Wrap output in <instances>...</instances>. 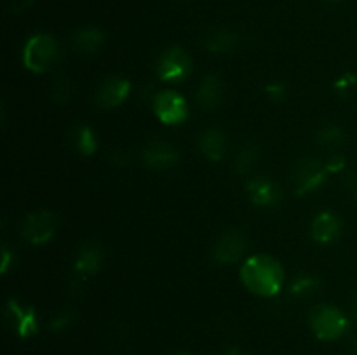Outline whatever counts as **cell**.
Returning a JSON list of instances; mask_svg holds the SVG:
<instances>
[{"mask_svg": "<svg viewBox=\"0 0 357 355\" xmlns=\"http://www.w3.org/2000/svg\"><path fill=\"white\" fill-rule=\"evenodd\" d=\"M282 268L274 258L257 254L244 261L241 268V281L250 289L251 292L258 296L271 298L275 296L282 287Z\"/></svg>", "mask_w": 357, "mask_h": 355, "instance_id": "obj_1", "label": "cell"}, {"mask_svg": "<svg viewBox=\"0 0 357 355\" xmlns=\"http://www.w3.org/2000/svg\"><path fill=\"white\" fill-rule=\"evenodd\" d=\"M59 59V45L54 37L37 33L28 38L23 49V63L30 72L44 73L56 66Z\"/></svg>", "mask_w": 357, "mask_h": 355, "instance_id": "obj_2", "label": "cell"}, {"mask_svg": "<svg viewBox=\"0 0 357 355\" xmlns=\"http://www.w3.org/2000/svg\"><path fill=\"white\" fill-rule=\"evenodd\" d=\"M310 329L319 340L331 341L344 336L349 327V320L340 308L331 305H319L309 315Z\"/></svg>", "mask_w": 357, "mask_h": 355, "instance_id": "obj_3", "label": "cell"}, {"mask_svg": "<svg viewBox=\"0 0 357 355\" xmlns=\"http://www.w3.org/2000/svg\"><path fill=\"white\" fill-rule=\"evenodd\" d=\"M58 230V216L51 211H37L28 214L21 223V237L31 246L49 242Z\"/></svg>", "mask_w": 357, "mask_h": 355, "instance_id": "obj_4", "label": "cell"}, {"mask_svg": "<svg viewBox=\"0 0 357 355\" xmlns=\"http://www.w3.org/2000/svg\"><path fill=\"white\" fill-rule=\"evenodd\" d=\"M328 169L321 160L314 157H303L293 167V183H295L296 194L305 195L317 190L326 181Z\"/></svg>", "mask_w": 357, "mask_h": 355, "instance_id": "obj_5", "label": "cell"}, {"mask_svg": "<svg viewBox=\"0 0 357 355\" xmlns=\"http://www.w3.org/2000/svg\"><path fill=\"white\" fill-rule=\"evenodd\" d=\"M192 73V59L181 47H169L160 54L157 63V75L164 82H183Z\"/></svg>", "mask_w": 357, "mask_h": 355, "instance_id": "obj_6", "label": "cell"}, {"mask_svg": "<svg viewBox=\"0 0 357 355\" xmlns=\"http://www.w3.org/2000/svg\"><path fill=\"white\" fill-rule=\"evenodd\" d=\"M153 111L157 118L167 125H176L187 120L188 106L185 97L174 90H162L153 97Z\"/></svg>", "mask_w": 357, "mask_h": 355, "instance_id": "obj_7", "label": "cell"}, {"mask_svg": "<svg viewBox=\"0 0 357 355\" xmlns=\"http://www.w3.org/2000/svg\"><path fill=\"white\" fill-rule=\"evenodd\" d=\"M248 239L239 230H229L222 233L213 246V260L220 265L236 263L246 251Z\"/></svg>", "mask_w": 357, "mask_h": 355, "instance_id": "obj_8", "label": "cell"}, {"mask_svg": "<svg viewBox=\"0 0 357 355\" xmlns=\"http://www.w3.org/2000/svg\"><path fill=\"white\" fill-rule=\"evenodd\" d=\"M142 160L150 169L166 171L176 166L180 160V153L171 143L162 141V139H152L143 148Z\"/></svg>", "mask_w": 357, "mask_h": 355, "instance_id": "obj_9", "label": "cell"}, {"mask_svg": "<svg viewBox=\"0 0 357 355\" xmlns=\"http://www.w3.org/2000/svg\"><path fill=\"white\" fill-rule=\"evenodd\" d=\"M131 93V82L124 77H108L100 84L96 90L94 101L103 110H110V108L119 106L126 101V97Z\"/></svg>", "mask_w": 357, "mask_h": 355, "instance_id": "obj_10", "label": "cell"}, {"mask_svg": "<svg viewBox=\"0 0 357 355\" xmlns=\"http://www.w3.org/2000/svg\"><path fill=\"white\" fill-rule=\"evenodd\" d=\"M6 322L9 324L10 329L20 338H30L31 334L37 333V315L33 308L21 306L20 303L9 299L6 308Z\"/></svg>", "mask_w": 357, "mask_h": 355, "instance_id": "obj_11", "label": "cell"}, {"mask_svg": "<svg viewBox=\"0 0 357 355\" xmlns=\"http://www.w3.org/2000/svg\"><path fill=\"white\" fill-rule=\"evenodd\" d=\"M246 191L250 200L258 207H271L281 200V190L268 178H253L251 181H248Z\"/></svg>", "mask_w": 357, "mask_h": 355, "instance_id": "obj_12", "label": "cell"}, {"mask_svg": "<svg viewBox=\"0 0 357 355\" xmlns=\"http://www.w3.org/2000/svg\"><path fill=\"white\" fill-rule=\"evenodd\" d=\"M342 233V221L333 212H321L314 218L310 226V235L319 244H331L338 240Z\"/></svg>", "mask_w": 357, "mask_h": 355, "instance_id": "obj_13", "label": "cell"}, {"mask_svg": "<svg viewBox=\"0 0 357 355\" xmlns=\"http://www.w3.org/2000/svg\"><path fill=\"white\" fill-rule=\"evenodd\" d=\"M227 145H229L227 136L222 129H206L199 136V150H201L206 159L213 160V162H218V160L223 159L227 152Z\"/></svg>", "mask_w": 357, "mask_h": 355, "instance_id": "obj_14", "label": "cell"}, {"mask_svg": "<svg viewBox=\"0 0 357 355\" xmlns=\"http://www.w3.org/2000/svg\"><path fill=\"white\" fill-rule=\"evenodd\" d=\"M103 263V251L98 244H84L77 253L75 261H73V270L77 275L89 277L94 275L101 268Z\"/></svg>", "mask_w": 357, "mask_h": 355, "instance_id": "obj_15", "label": "cell"}, {"mask_svg": "<svg viewBox=\"0 0 357 355\" xmlns=\"http://www.w3.org/2000/svg\"><path fill=\"white\" fill-rule=\"evenodd\" d=\"M202 45L213 54H230L239 45V37L227 28H213L202 38Z\"/></svg>", "mask_w": 357, "mask_h": 355, "instance_id": "obj_16", "label": "cell"}, {"mask_svg": "<svg viewBox=\"0 0 357 355\" xmlns=\"http://www.w3.org/2000/svg\"><path fill=\"white\" fill-rule=\"evenodd\" d=\"M223 103V84L216 75H209L202 80L197 90V104L206 111H213Z\"/></svg>", "mask_w": 357, "mask_h": 355, "instance_id": "obj_17", "label": "cell"}, {"mask_svg": "<svg viewBox=\"0 0 357 355\" xmlns=\"http://www.w3.org/2000/svg\"><path fill=\"white\" fill-rule=\"evenodd\" d=\"M105 44V35L103 31L98 30L94 26H86V28H80L73 33L72 37V45L77 52L80 54H96Z\"/></svg>", "mask_w": 357, "mask_h": 355, "instance_id": "obj_18", "label": "cell"}, {"mask_svg": "<svg viewBox=\"0 0 357 355\" xmlns=\"http://www.w3.org/2000/svg\"><path fill=\"white\" fill-rule=\"evenodd\" d=\"M70 139H72L73 148L84 157L93 155L98 148L96 136H94L93 129L89 125H77V127H73L72 132H70Z\"/></svg>", "mask_w": 357, "mask_h": 355, "instance_id": "obj_19", "label": "cell"}, {"mask_svg": "<svg viewBox=\"0 0 357 355\" xmlns=\"http://www.w3.org/2000/svg\"><path fill=\"white\" fill-rule=\"evenodd\" d=\"M260 159V146L253 141H248L237 150L236 159H234V169L237 174H248Z\"/></svg>", "mask_w": 357, "mask_h": 355, "instance_id": "obj_20", "label": "cell"}, {"mask_svg": "<svg viewBox=\"0 0 357 355\" xmlns=\"http://www.w3.org/2000/svg\"><path fill=\"white\" fill-rule=\"evenodd\" d=\"M345 141H347V136H345V132L342 131L340 127H337V125H328V127L321 129L316 136L317 145L323 146V148L326 150L340 148Z\"/></svg>", "mask_w": 357, "mask_h": 355, "instance_id": "obj_21", "label": "cell"}, {"mask_svg": "<svg viewBox=\"0 0 357 355\" xmlns=\"http://www.w3.org/2000/svg\"><path fill=\"white\" fill-rule=\"evenodd\" d=\"M73 90H75V87H73V82L68 77H58V79L51 84L49 94H51V100L54 101V103L65 104L66 101L72 100Z\"/></svg>", "mask_w": 357, "mask_h": 355, "instance_id": "obj_22", "label": "cell"}, {"mask_svg": "<svg viewBox=\"0 0 357 355\" xmlns=\"http://www.w3.org/2000/svg\"><path fill=\"white\" fill-rule=\"evenodd\" d=\"M321 281L312 275H302V277H296L295 282L291 284V294L298 296V298H305V296L314 294V292L319 289Z\"/></svg>", "mask_w": 357, "mask_h": 355, "instance_id": "obj_23", "label": "cell"}, {"mask_svg": "<svg viewBox=\"0 0 357 355\" xmlns=\"http://www.w3.org/2000/svg\"><path fill=\"white\" fill-rule=\"evenodd\" d=\"M324 166H326L328 173H338V171H342L345 167V159L342 155H333L328 159V162Z\"/></svg>", "mask_w": 357, "mask_h": 355, "instance_id": "obj_24", "label": "cell"}, {"mask_svg": "<svg viewBox=\"0 0 357 355\" xmlns=\"http://www.w3.org/2000/svg\"><path fill=\"white\" fill-rule=\"evenodd\" d=\"M70 322H72V313L65 312V313H61V315L54 317V319L51 320V329L59 331V329H63V327L68 326Z\"/></svg>", "mask_w": 357, "mask_h": 355, "instance_id": "obj_25", "label": "cell"}, {"mask_svg": "<svg viewBox=\"0 0 357 355\" xmlns=\"http://www.w3.org/2000/svg\"><path fill=\"white\" fill-rule=\"evenodd\" d=\"M267 93H268V96L271 97H274V100H281L282 96H284V86H282V84H279V82H275V84H271V86L267 87Z\"/></svg>", "mask_w": 357, "mask_h": 355, "instance_id": "obj_26", "label": "cell"}, {"mask_svg": "<svg viewBox=\"0 0 357 355\" xmlns=\"http://www.w3.org/2000/svg\"><path fill=\"white\" fill-rule=\"evenodd\" d=\"M10 260H13V256H10L9 249H7V246H6V247H3V251H2V274H6L7 268H9Z\"/></svg>", "mask_w": 357, "mask_h": 355, "instance_id": "obj_27", "label": "cell"}, {"mask_svg": "<svg viewBox=\"0 0 357 355\" xmlns=\"http://www.w3.org/2000/svg\"><path fill=\"white\" fill-rule=\"evenodd\" d=\"M225 355H248V354L244 350H241V348L232 347V348H229V350L225 352Z\"/></svg>", "mask_w": 357, "mask_h": 355, "instance_id": "obj_28", "label": "cell"}, {"mask_svg": "<svg viewBox=\"0 0 357 355\" xmlns=\"http://www.w3.org/2000/svg\"><path fill=\"white\" fill-rule=\"evenodd\" d=\"M352 313H354V317L357 319V294L354 298V303H352Z\"/></svg>", "mask_w": 357, "mask_h": 355, "instance_id": "obj_29", "label": "cell"}, {"mask_svg": "<svg viewBox=\"0 0 357 355\" xmlns=\"http://www.w3.org/2000/svg\"><path fill=\"white\" fill-rule=\"evenodd\" d=\"M176 355H192V354H188V352H180V354H176Z\"/></svg>", "mask_w": 357, "mask_h": 355, "instance_id": "obj_30", "label": "cell"}, {"mask_svg": "<svg viewBox=\"0 0 357 355\" xmlns=\"http://www.w3.org/2000/svg\"><path fill=\"white\" fill-rule=\"evenodd\" d=\"M181 2H187V0H181Z\"/></svg>", "mask_w": 357, "mask_h": 355, "instance_id": "obj_31", "label": "cell"}]
</instances>
